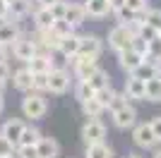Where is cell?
<instances>
[{"label": "cell", "mask_w": 161, "mask_h": 158, "mask_svg": "<svg viewBox=\"0 0 161 158\" xmlns=\"http://www.w3.org/2000/svg\"><path fill=\"white\" fill-rule=\"evenodd\" d=\"M132 39H135V22L132 24H115L111 26V31L106 36V46L113 53H120L132 48Z\"/></svg>", "instance_id": "obj_2"}, {"label": "cell", "mask_w": 161, "mask_h": 158, "mask_svg": "<svg viewBox=\"0 0 161 158\" xmlns=\"http://www.w3.org/2000/svg\"><path fill=\"white\" fill-rule=\"evenodd\" d=\"M31 91H36V93H48V72H46V74H34Z\"/></svg>", "instance_id": "obj_32"}, {"label": "cell", "mask_w": 161, "mask_h": 158, "mask_svg": "<svg viewBox=\"0 0 161 158\" xmlns=\"http://www.w3.org/2000/svg\"><path fill=\"white\" fill-rule=\"evenodd\" d=\"M125 7H130L135 14H142L147 7H152V5H149V0H125Z\"/></svg>", "instance_id": "obj_33"}, {"label": "cell", "mask_w": 161, "mask_h": 158, "mask_svg": "<svg viewBox=\"0 0 161 158\" xmlns=\"http://www.w3.org/2000/svg\"><path fill=\"white\" fill-rule=\"evenodd\" d=\"M106 134H108V129L101 120H84V125H82V129H80V137L87 146L106 141Z\"/></svg>", "instance_id": "obj_6"}, {"label": "cell", "mask_w": 161, "mask_h": 158, "mask_svg": "<svg viewBox=\"0 0 161 158\" xmlns=\"http://www.w3.org/2000/svg\"><path fill=\"white\" fill-rule=\"evenodd\" d=\"M84 82H87V84L92 86L94 91H101V89H106V86H111V77H108V72L103 70V67H99V70H96V72L92 74L89 79H84Z\"/></svg>", "instance_id": "obj_27"}, {"label": "cell", "mask_w": 161, "mask_h": 158, "mask_svg": "<svg viewBox=\"0 0 161 158\" xmlns=\"http://www.w3.org/2000/svg\"><path fill=\"white\" fill-rule=\"evenodd\" d=\"M72 72L67 70V67H58V70H51L48 72V93H53V96H63L72 89Z\"/></svg>", "instance_id": "obj_4"}, {"label": "cell", "mask_w": 161, "mask_h": 158, "mask_svg": "<svg viewBox=\"0 0 161 158\" xmlns=\"http://www.w3.org/2000/svg\"><path fill=\"white\" fill-rule=\"evenodd\" d=\"M84 12L87 19H106L111 14V3L108 0H84Z\"/></svg>", "instance_id": "obj_12"}, {"label": "cell", "mask_w": 161, "mask_h": 158, "mask_svg": "<svg viewBox=\"0 0 161 158\" xmlns=\"http://www.w3.org/2000/svg\"><path fill=\"white\" fill-rule=\"evenodd\" d=\"M159 36H161V31H159Z\"/></svg>", "instance_id": "obj_49"}, {"label": "cell", "mask_w": 161, "mask_h": 158, "mask_svg": "<svg viewBox=\"0 0 161 158\" xmlns=\"http://www.w3.org/2000/svg\"><path fill=\"white\" fill-rule=\"evenodd\" d=\"M106 48V41L96 36V34H84L80 39V55H87V58H101V53Z\"/></svg>", "instance_id": "obj_9"}, {"label": "cell", "mask_w": 161, "mask_h": 158, "mask_svg": "<svg viewBox=\"0 0 161 158\" xmlns=\"http://www.w3.org/2000/svg\"><path fill=\"white\" fill-rule=\"evenodd\" d=\"M123 158H140V156H137V153H125Z\"/></svg>", "instance_id": "obj_46"}, {"label": "cell", "mask_w": 161, "mask_h": 158, "mask_svg": "<svg viewBox=\"0 0 161 158\" xmlns=\"http://www.w3.org/2000/svg\"><path fill=\"white\" fill-rule=\"evenodd\" d=\"M27 67H29V72H31V74L51 72V70H53V67H51V53H36V55L27 62Z\"/></svg>", "instance_id": "obj_19"}, {"label": "cell", "mask_w": 161, "mask_h": 158, "mask_svg": "<svg viewBox=\"0 0 161 158\" xmlns=\"http://www.w3.org/2000/svg\"><path fill=\"white\" fill-rule=\"evenodd\" d=\"M72 91H75V98H77V103H82V101L94 98V96H96V91L87 84V82H75V84H72Z\"/></svg>", "instance_id": "obj_29"}, {"label": "cell", "mask_w": 161, "mask_h": 158, "mask_svg": "<svg viewBox=\"0 0 161 158\" xmlns=\"http://www.w3.org/2000/svg\"><path fill=\"white\" fill-rule=\"evenodd\" d=\"M149 125H152V129H154V137L159 139V144H161V115H154V118L149 120Z\"/></svg>", "instance_id": "obj_37"}, {"label": "cell", "mask_w": 161, "mask_h": 158, "mask_svg": "<svg viewBox=\"0 0 161 158\" xmlns=\"http://www.w3.org/2000/svg\"><path fill=\"white\" fill-rule=\"evenodd\" d=\"M10 53H12V58H14V60H19L22 65H27L29 60L36 55V46H34V41L29 39V34L22 31L19 36H17V41L10 46Z\"/></svg>", "instance_id": "obj_8"}, {"label": "cell", "mask_w": 161, "mask_h": 158, "mask_svg": "<svg viewBox=\"0 0 161 158\" xmlns=\"http://www.w3.org/2000/svg\"><path fill=\"white\" fill-rule=\"evenodd\" d=\"M3 110H5V96H0V115H3Z\"/></svg>", "instance_id": "obj_44"}, {"label": "cell", "mask_w": 161, "mask_h": 158, "mask_svg": "<svg viewBox=\"0 0 161 158\" xmlns=\"http://www.w3.org/2000/svg\"><path fill=\"white\" fill-rule=\"evenodd\" d=\"M123 93L128 101H144V82L132 74H128L125 79V86H123Z\"/></svg>", "instance_id": "obj_17"}, {"label": "cell", "mask_w": 161, "mask_h": 158, "mask_svg": "<svg viewBox=\"0 0 161 158\" xmlns=\"http://www.w3.org/2000/svg\"><path fill=\"white\" fill-rule=\"evenodd\" d=\"M5 22H7V17H5V14H0V26L5 24Z\"/></svg>", "instance_id": "obj_47"}, {"label": "cell", "mask_w": 161, "mask_h": 158, "mask_svg": "<svg viewBox=\"0 0 161 158\" xmlns=\"http://www.w3.org/2000/svg\"><path fill=\"white\" fill-rule=\"evenodd\" d=\"M14 151H17V146H14L12 141H7L5 137H0V158L14 156Z\"/></svg>", "instance_id": "obj_35"}, {"label": "cell", "mask_w": 161, "mask_h": 158, "mask_svg": "<svg viewBox=\"0 0 161 158\" xmlns=\"http://www.w3.org/2000/svg\"><path fill=\"white\" fill-rule=\"evenodd\" d=\"M84 158H113V149H111V144H106V141H99V144L87 146Z\"/></svg>", "instance_id": "obj_26"}, {"label": "cell", "mask_w": 161, "mask_h": 158, "mask_svg": "<svg viewBox=\"0 0 161 158\" xmlns=\"http://www.w3.org/2000/svg\"><path fill=\"white\" fill-rule=\"evenodd\" d=\"M31 10H34L31 0H12V3H7V19L22 22L27 14H31Z\"/></svg>", "instance_id": "obj_16"}, {"label": "cell", "mask_w": 161, "mask_h": 158, "mask_svg": "<svg viewBox=\"0 0 161 158\" xmlns=\"http://www.w3.org/2000/svg\"><path fill=\"white\" fill-rule=\"evenodd\" d=\"M48 10H51V14H53L55 19H63V17H65V10H67V0H58V3H53Z\"/></svg>", "instance_id": "obj_36"}, {"label": "cell", "mask_w": 161, "mask_h": 158, "mask_svg": "<svg viewBox=\"0 0 161 158\" xmlns=\"http://www.w3.org/2000/svg\"><path fill=\"white\" fill-rule=\"evenodd\" d=\"M19 110H22V118H24V120H29V122H39V120L46 118V113H48V101H46L43 93H36V91L22 93Z\"/></svg>", "instance_id": "obj_1"}, {"label": "cell", "mask_w": 161, "mask_h": 158, "mask_svg": "<svg viewBox=\"0 0 161 158\" xmlns=\"http://www.w3.org/2000/svg\"><path fill=\"white\" fill-rule=\"evenodd\" d=\"M144 101L149 103H161V74H156L154 79L144 82Z\"/></svg>", "instance_id": "obj_22"}, {"label": "cell", "mask_w": 161, "mask_h": 158, "mask_svg": "<svg viewBox=\"0 0 161 158\" xmlns=\"http://www.w3.org/2000/svg\"><path fill=\"white\" fill-rule=\"evenodd\" d=\"M70 67H72V77L77 79V82H84V79H89L96 70H99V58L75 55L72 62H70Z\"/></svg>", "instance_id": "obj_7"}, {"label": "cell", "mask_w": 161, "mask_h": 158, "mask_svg": "<svg viewBox=\"0 0 161 158\" xmlns=\"http://www.w3.org/2000/svg\"><path fill=\"white\" fill-rule=\"evenodd\" d=\"M31 19H34V29H51L53 26V22H55V17L51 14V10L48 7H43V5H36L31 10Z\"/></svg>", "instance_id": "obj_18"}, {"label": "cell", "mask_w": 161, "mask_h": 158, "mask_svg": "<svg viewBox=\"0 0 161 158\" xmlns=\"http://www.w3.org/2000/svg\"><path fill=\"white\" fill-rule=\"evenodd\" d=\"M130 132H132V144L142 151H154L159 146V139L154 137V129L149 122H137Z\"/></svg>", "instance_id": "obj_5"}, {"label": "cell", "mask_w": 161, "mask_h": 158, "mask_svg": "<svg viewBox=\"0 0 161 158\" xmlns=\"http://www.w3.org/2000/svg\"><path fill=\"white\" fill-rule=\"evenodd\" d=\"M10 84H12L14 91L29 93V91H31V84H34V74L29 72V67H27V65H22V67H17V70L12 72V77H10Z\"/></svg>", "instance_id": "obj_11"}, {"label": "cell", "mask_w": 161, "mask_h": 158, "mask_svg": "<svg viewBox=\"0 0 161 158\" xmlns=\"http://www.w3.org/2000/svg\"><path fill=\"white\" fill-rule=\"evenodd\" d=\"M156 74H161V70L156 65H152V62H144V60H142V65L137 67V70H135L132 72V77H137V79H142V82H147V79H154Z\"/></svg>", "instance_id": "obj_28"}, {"label": "cell", "mask_w": 161, "mask_h": 158, "mask_svg": "<svg viewBox=\"0 0 161 158\" xmlns=\"http://www.w3.org/2000/svg\"><path fill=\"white\" fill-rule=\"evenodd\" d=\"M41 137H43V132L36 125H27L24 132H22V137H19V141H17V146H36L41 141Z\"/></svg>", "instance_id": "obj_24"}, {"label": "cell", "mask_w": 161, "mask_h": 158, "mask_svg": "<svg viewBox=\"0 0 161 158\" xmlns=\"http://www.w3.org/2000/svg\"><path fill=\"white\" fill-rule=\"evenodd\" d=\"M19 34H22V22L7 19L5 24L0 26V46H3V48H10L14 41H17Z\"/></svg>", "instance_id": "obj_15"}, {"label": "cell", "mask_w": 161, "mask_h": 158, "mask_svg": "<svg viewBox=\"0 0 161 158\" xmlns=\"http://www.w3.org/2000/svg\"><path fill=\"white\" fill-rule=\"evenodd\" d=\"M115 17V24H132V22H137L140 19V14H135L132 10H130V7H118V10H113V12H111Z\"/></svg>", "instance_id": "obj_30"}, {"label": "cell", "mask_w": 161, "mask_h": 158, "mask_svg": "<svg viewBox=\"0 0 161 158\" xmlns=\"http://www.w3.org/2000/svg\"><path fill=\"white\" fill-rule=\"evenodd\" d=\"M24 127H27V120H24V118H10V120L3 122V127H0V137H5L7 141H12V144L17 146V141H19Z\"/></svg>", "instance_id": "obj_10"}, {"label": "cell", "mask_w": 161, "mask_h": 158, "mask_svg": "<svg viewBox=\"0 0 161 158\" xmlns=\"http://www.w3.org/2000/svg\"><path fill=\"white\" fill-rule=\"evenodd\" d=\"M137 108H135L132 101H128V103H123L120 108H115V110H111V120H113V127L120 132H128L132 129L135 125H137Z\"/></svg>", "instance_id": "obj_3"}, {"label": "cell", "mask_w": 161, "mask_h": 158, "mask_svg": "<svg viewBox=\"0 0 161 158\" xmlns=\"http://www.w3.org/2000/svg\"><path fill=\"white\" fill-rule=\"evenodd\" d=\"M108 3H111V12H113V10H118V7H123V5H125V0H108Z\"/></svg>", "instance_id": "obj_40"}, {"label": "cell", "mask_w": 161, "mask_h": 158, "mask_svg": "<svg viewBox=\"0 0 161 158\" xmlns=\"http://www.w3.org/2000/svg\"><path fill=\"white\" fill-rule=\"evenodd\" d=\"M36 3H39V5H43V7H51L53 3H58V0H36Z\"/></svg>", "instance_id": "obj_41"}, {"label": "cell", "mask_w": 161, "mask_h": 158, "mask_svg": "<svg viewBox=\"0 0 161 158\" xmlns=\"http://www.w3.org/2000/svg\"><path fill=\"white\" fill-rule=\"evenodd\" d=\"M115 55H118V65H120V70H123L125 74H132L135 70L142 65V60H144L140 53H135L132 48H128V50H120V53H115Z\"/></svg>", "instance_id": "obj_14"}, {"label": "cell", "mask_w": 161, "mask_h": 158, "mask_svg": "<svg viewBox=\"0 0 161 158\" xmlns=\"http://www.w3.org/2000/svg\"><path fill=\"white\" fill-rule=\"evenodd\" d=\"M152 158H161V146H156V149H154V156H152Z\"/></svg>", "instance_id": "obj_45"}, {"label": "cell", "mask_w": 161, "mask_h": 158, "mask_svg": "<svg viewBox=\"0 0 161 158\" xmlns=\"http://www.w3.org/2000/svg\"><path fill=\"white\" fill-rule=\"evenodd\" d=\"M5 89H7V82H3V79H0V96H5Z\"/></svg>", "instance_id": "obj_43"}, {"label": "cell", "mask_w": 161, "mask_h": 158, "mask_svg": "<svg viewBox=\"0 0 161 158\" xmlns=\"http://www.w3.org/2000/svg\"><path fill=\"white\" fill-rule=\"evenodd\" d=\"M10 77H12V67H10V62H3L0 65V79L10 84Z\"/></svg>", "instance_id": "obj_38"}, {"label": "cell", "mask_w": 161, "mask_h": 158, "mask_svg": "<svg viewBox=\"0 0 161 158\" xmlns=\"http://www.w3.org/2000/svg\"><path fill=\"white\" fill-rule=\"evenodd\" d=\"M63 19H65L67 24H70L75 31H77V29H80V26L87 22L84 5H82V3H70V0H67V10H65V17H63Z\"/></svg>", "instance_id": "obj_13"}, {"label": "cell", "mask_w": 161, "mask_h": 158, "mask_svg": "<svg viewBox=\"0 0 161 158\" xmlns=\"http://www.w3.org/2000/svg\"><path fill=\"white\" fill-rule=\"evenodd\" d=\"M80 34L72 31L70 36H65V39L60 41V46H58V50L65 55V58H75V55H80Z\"/></svg>", "instance_id": "obj_21"}, {"label": "cell", "mask_w": 161, "mask_h": 158, "mask_svg": "<svg viewBox=\"0 0 161 158\" xmlns=\"http://www.w3.org/2000/svg\"><path fill=\"white\" fill-rule=\"evenodd\" d=\"M0 14H5V17H7V3H5V0H0Z\"/></svg>", "instance_id": "obj_42"}, {"label": "cell", "mask_w": 161, "mask_h": 158, "mask_svg": "<svg viewBox=\"0 0 161 158\" xmlns=\"http://www.w3.org/2000/svg\"><path fill=\"white\" fill-rule=\"evenodd\" d=\"M3 62H10V48L0 46V65H3Z\"/></svg>", "instance_id": "obj_39"}, {"label": "cell", "mask_w": 161, "mask_h": 158, "mask_svg": "<svg viewBox=\"0 0 161 158\" xmlns=\"http://www.w3.org/2000/svg\"><path fill=\"white\" fill-rule=\"evenodd\" d=\"M80 108H82V115H84V118L87 120H101V115H103V105L99 103V101H96V96L94 98H87V101H82L80 103Z\"/></svg>", "instance_id": "obj_23"}, {"label": "cell", "mask_w": 161, "mask_h": 158, "mask_svg": "<svg viewBox=\"0 0 161 158\" xmlns=\"http://www.w3.org/2000/svg\"><path fill=\"white\" fill-rule=\"evenodd\" d=\"M39 158H58L60 156V144L53 137H41V141L36 144Z\"/></svg>", "instance_id": "obj_20"}, {"label": "cell", "mask_w": 161, "mask_h": 158, "mask_svg": "<svg viewBox=\"0 0 161 158\" xmlns=\"http://www.w3.org/2000/svg\"><path fill=\"white\" fill-rule=\"evenodd\" d=\"M140 22L152 26V29H156V31H161V7H147L140 14Z\"/></svg>", "instance_id": "obj_25"}, {"label": "cell", "mask_w": 161, "mask_h": 158, "mask_svg": "<svg viewBox=\"0 0 161 158\" xmlns=\"http://www.w3.org/2000/svg\"><path fill=\"white\" fill-rule=\"evenodd\" d=\"M51 31H53L55 36H58V39L63 41V39H65V36H70V34H72L75 29H72V26H70V24H67L65 19H55V22H53V26H51Z\"/></svg>", "instance_id": "obj_31"}, {"label": "cell", "mask_w": 161, "mask_h": 158, "mask_svg": "<svg viewBox=\"0 0 161 158\" xmlns=\"http://www.w3.org/2000/svg\"><path fill=\"white\" fill-rule=\"evenodd\" d=\"M14 158H39V151H36V146H17Z\"/></svg>", "instance_id": "obj_34"}, {"label": "cell", "mask_w": 161, "mask_h": 158, "mask_svg": "<svg viewBox=\"0 0 161 158\" xmlns=\"http://www.w3.org/2000/svg\"><path fill=\"white\" fill-rule=\"evenodd\" d=\"M7 158H14V156H7Z\"/></svg>", "instance_id": "obj_48"}]
</instances>
